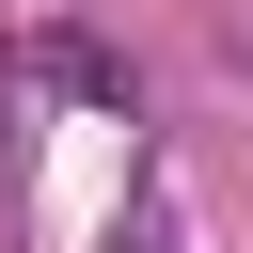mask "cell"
Listing matches in <instances>:
<instances>
[{"mask_svg":"<svg viewBox=\"0 0 253 253\" xmlns=\"http://www.w3.org/2000/svg\"><path fill=\"white\" fill-rule=\"evenodd\" d=\"M32 79H47V95H79V111H142L126 47H111V32H79V16H32Z\"/></svg>","mask_w":253,"mask_h":253,"instance_id":"6da1fadb","label":"cell"},{"mask_svg":"<svg viewBox=\"0 0 253 253\" xmlns=\"http://www.w3.org/2000/svg\"><path fill=\"white\" fill-rule=\"evenodd\" d=\"M111 253H174V206H126V221H111Z\"/></svg>","mask_w":253,"mask_h":253,"instance_id":"7a4b0ae2","label":"cell"}]
</instances>
